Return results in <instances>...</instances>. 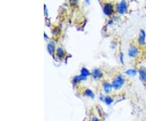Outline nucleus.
Listing matches in <instances>:
<instances>
[{
  "instance_id": "nucleus-14",
  "label": "nucleus",
  "mask_w": 146,
  "mask_h": 121,
  "mask_svg": "<svg viewBox=\"0 0 146 121\" xmlns=\"http://www.w3.org/2000/svg\"><path fill=\"white\" fill-rule=\"evenodd\" d=\"M115 102L114 98L111 95H105L104 99H103V103H105L106 106H110L113 104V102Z\"/></svg>"
},
{
  "instance_id": "nucleus-2",
  "label": "nucleus",
  "mask_w": 146,
  "mask_h": 121,
  "mask_svg": "<svg viewBox=\"0 0 146 121\" xmlns=\"http://www.w3.org/2000/svg\"><path fill=\"white\" fill-rule=\"evenodd\" d=\"M141 55V49L139 46H136L135 44H131L127 49V55L131 59L138 58Z\"/></svg>"
},
{
  "instance_id": "nucleus-15",
  "label": "nucleus",
  "mask_w": 146,
  "mask_h": 121,
  "mask_svg": "<svg viewBox=\"0 0 146 121\" xmlns=\"http://www.w3.org/2000/svg\"><path fill=\"white\" fill-rule=\"evenodd\" d=\"M80 75H82L84 77H87L89 78V76H91V71H89V69L87 68L86 67H82L80 69Z\"/></svg>"
},
{
  "instance_id": "nucleus-17",
  "label": "nucleus",
  "mask_w": 146,
  "mask_h": 121,
  "mask_svg": "<svg viewBox=\"0 0 146 121\" xmlns=\"http://www.w3.org/2000/svg\"><path fill=\"white\" fill-rule=\"evenodd\" d=\"M57 32L58 33H60V29L58 28V27H56V28H54V29H53V34H54V35H57Z\"/></svg>"
},
{
  "instance_id": "nucleus-20",
  "label": "nucleus",
  "mask_w": 146,
  "mask_h": 121,
  "mask_svg": "<svg viewBox=\"0 0 146 121\" xmlns=\"http://www.w3.org/2000/svg\"><path fill=\"white\" fill-rule=\"evenodd\" d=\"M44 8H45V15L46 16V12H47V10H46V6L45 5L44 6Z\"/></svg>"
},
{
  "instance_id": "nucleus-4",
  "label": "nucleus",
  "mask_w": 146,
  "mask_h": 121,
  "mask_svg": "<svg viewBox=\"0 0 146 121\" xmlns=\"http://www.w3.org/2000/svg\"><path fill=\"white\" fill-rule=\"evenodd\" d=\"M91 77L96 81H102L104 80V74L100 68H94L91 71Z\"/></svg>"
},
{
  "instance_id": "nucleus-16",
  "label": "nucleus",
  "mask_w": 146,
  "mask_h": 121,
  "mask_svg": "<svg viewBox=\"0 0 146 121\" xmlns=\"http://www.w3.org/2000/svg\"><path fill=\"white\" fill-rule=\"evenodd\" d=\"M119 59L120 63H122V64L124 63V55H123V52H120L119 54Z\"/></svg>"
},
{
  "instance_id": "nucleus-1",
  "label": "nucleus",
  "mask_w": 146,
  "mask_h": 121,
  "mask_svg": "<svg viewBox=\"0 0 146 121\" xmlns=\"http://www.w3.org/2000/svg\"><path fill=\"white\" fill-rule=\"evenodd\" d=\"M111 84L114 88V91L115 92H119L123 90V86L126 84V77L123 74L118 73L111 79Z\"/></svg>"
},
{
  "instance_id": "nucleus-12",
  "label": "nucleus",
  "mask_w": 146,
  "mask_h": 121,
  "mask_svg": "<svg viewBox=\"0 0 146 121\" xmlns=\"http://www.w3.org/2000/svg\"><path fill=\"white\" fill-rule=\"evenodd\" d=\"M82 95L84 97H86V98H89L90 99H94L96 98V94L93 90L89 88H84L82 90Z\"/></svg>"
},
{
  "instance_id": "nucleus-7",
  "label": "nucleus",
  "mask_w": 146,
  "mask_h": 121,
  "mask_svg": "<svg viewBox=\"0 0 146 121\" xmlns=\"http://www.w3.org/2000/svg\"><path fill=\"white\" fill-rule=\"evenodd\" d=\"M103 12L106 16H110L115 13V7L111 3H106L103 6Z\"/></svg>"
},
{
  "instance_id": "nucleus-8",
  "label": "nucleus",
  "mask_w": 146,
  "mask_h": 121,
  "mask_svg": "<svg viewBox=\"0 0 146 121\" xmlns=\"http://www.w3.org/2000/svg\"><path fill=\"white\" fill-rule=\"evenodd\" d=\"M127 10V3L124 0H122L116 5V11L119 14H124Z\"/></svg>"
},
{
  "instance_id": "nucleus-5",
  "label": "nucleus",
  "mask_w": 146,
  "mask_h": 121,
  "mask_svg": "<svg viewBox=\"0 0 146 121\" xmlns=\"http://www.w3.org/2000/svg\"><path fill=\"white\" fill-rule=\"evenodd\" d=\"M136 42H137V45L140 47H144L146 46V32L144 29L140 30Z\"/></svg>"
},
{
  "instance_id": "nucleus-19",
  "label": "nucleus",
  "mask_w": 146,
  "mask_h": 121,
  "mask_svg": "<svg viewBox=\"0 0 146 121\" xmlns=\"http://www.w3.org/2000/svg\"><path fill=\"white\" fill-rule=\"evenodd\" d=\"M78 3V0H70V3L72 6H76Z\"/></svg>"
},
{
  "instance_id": "nucleus-3",
  "label": "nucleus",
  "mask_w": 146,
  "mask_h": 121,
  "mask_svg": "<svg viewBox=\"0 0 146 121\" xmlns=\"http://www.w3.org/2000/svg\"><path fill=\"white\" fill-rule=\"evenodd\" d=\"M101 88L102 90V93L106 95H110L114 92V88L112 86L111 81L108 80H103L101 83Z\"/></svg>"
},
{
  "instance_id": "nucleus-9",
  "label": "nucleus",
  "mask_w": 146,
  "mask_h": 121,
  "mask_svg": "<svg viewBox=\"0 0 146 121\" xmlns=\"http://www.w3.org/2000/svg\"><path fill=\"white\" fill-rule=\"evenodd\" d=\"M56 43L54 41H50V42H48V44H47L46 46V50H47V52L49 53L50 55H52L54 56V54H55V51H56Z\"/></svg>"
},
{
  "instance_id": "nucleus-18",
  "label": "nucleus",
  "mask_w": 146,
  "mask_h": 121,
  "mask_svg": "<svg viewBox=\"0 0 146 121\" xmlns=\"http://www.w3.org/2000/svg\"><path fill=\"white\" fill-rule=\"evenodd\" d=\"M89 121H101V120H100V119L98 118V116H93L92 117H91V118H90Z\"/></svg>"
},
{
  "instance_id": "nucleus-6",
  "label": "nucleus",
  "mask_w": 146,
  "mask_h": 121,
  "mask_svg": "<svg viewBox=\"0 0 146 121\" xmlns=\"http://www.w3.org/2000/svg\"><path fill=\"white\" fill-rule=\"evenodd\" d=\"M88 80L87 77H84L82 75H80V74H79V75H76V76H74L72 80H71V82H72V86L74 87H76V86H78L80 84L81 82H83V81H86Z\"/></svg>"
},
{
  "instance_id": "nucleus-13",
  "label": "nucleus",
  "mask_w": 146,
  "mask_h": 121,
  "mask_svg": "<svg viewBox=\"0 0 146 121\" xmlns=\"http://www.w3.org/2000/svg\"><path fill=\"white\" fill-rule=\"evenodd\" d=\"M138 74V69L136 68H128L124 72V75L129 77H135Z\"/></svg>"
},
{
  "instance_id": "nucleus-21",
  "label": "nucleus",
  "mask_w": 146,
  "mask_h": 121,
  "mask_svg": "<svg viewBox=\"0 0 146 121\" xmlns=\"http://www.w3.org/2000/svg\"><path fill=\"white\" fill-rule=\"evenodd\" d=\"M44 35H45V39H46V38H48V36H46V33H44Z\"/></svg>"
},
{
  "instance_id": "nucleus-10",
  "label": "nucleus",
  "mask_w": 146,
  "mask_h": 121,
  "mask_svg": "<svg viewBox=\"0 0 146 121\" xmlns=\"http://www.w3.org/2000/svg\"><path fill=\"white\" fill-rule=\"evenodd\" d=\"M54 55L56 56V58H57L58 60H63V59H64L66 58L67 53H66L65 50H64L63 47H57V49H56V51H55Z\"/></svg>"
},
{
  "instance_id": "nucleus-11",
  "label": "nucleus",
  "mask_w": 146,
  "mask_h": 121,
  "mask_svg": "<svg viewBox=\"0 0 146 121\" xmlns=\"http://www.w3.org/2000/svg\"><path fill=\"white\" fill-rule=\"evenodd\" d=\"M138 76L139 79L142 83H146V67L145 66H141L138 68Z\"/></svg>"
}]
</instances>
